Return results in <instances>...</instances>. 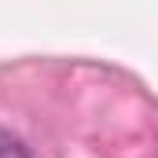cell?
<instances>
[{"instance_id":"cell-1","label":"cell","mask_w":158,"mask_h":158,"mask_svg":"<svg viewBox=\"0 0 158 158\" xmlns=\"http://www.w3.org/2000/svg\"><path fill=\"white\" fill-rule=\"evenodd\" d=\"M0 158H30V151H26V143L19 136H11L7 129H0Z\"/></svg>"}]
</instances>
